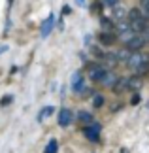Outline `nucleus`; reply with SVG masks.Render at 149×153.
Listing matches in <instances>:
<instances>
[{"mask_svg": "<svg viewBox=\"0 0 149 153\" xmlns=\"http://www.w3.org/2000/svg\"><path fill=\"white\" fill-rule=\"evenodd\" d=\"M106 74H108V68H104L102 64H98V62L87 64V78H89V79H93V81H102Z\"/></svg>", "mask_w": 149, "mask_h": 153, "instance_id": "nucleus-1", "label": "nucleus"}, {"mask_svg": "<svg viewBox=\"0 0 149 153\" xmlns=\"http://www.w3.org/2000/svg\"><path fill=\"white\" fill-rule=\"evenodd\" d=\"M83 132H85V138L89 142H93V144L100 142V123H96V121L89 123V125H85V131Z\"/></svg>", "mask_w": 149, "mask_h": 153, "instance_id": "nucleus-2", "label": "nucleus"}, {"mask_svg": "<svg viewBox=\"0 0 149 153\" xmlns=\"http://www.w3.org/2000/svg\"><path fill=\"white\" fill-rule=\"evenodd\" d=\"M147 61H149V59H147L142 51H132V53H130V57L127 59V66L132 68V70H136L140 64H144V62H147Z\"/></svg>", "mask_w": 149, "mask_h": 153, "instance_id": "nucleus-3", "label": "nucleus"}, {"mask_svg": "<svg viewBox=\"0 0 149 153\" xmlns=\"http://www.w3.org/2000/svg\"><path fill=\"white\" fill-rule=\"evenodd\" d=\"M72 121H74V111L72 110H68V108H61V110H59V125H61L62 128L70 127Z\"/></svg>", "mask_w": 149, "mask_h": 153, "instance_id": "nucleus-4", "label": "nucleus"}, {"mask_svg": "<svg viewBox=\"0 0 149 153\" xmlns=\"http://www.w3.org/2000/svg\"><path fill=\"white\" fill-rule=\"evenodd\" d=\"M96 40H98V44L102 45V48H111V45L117 42V36H115V32H104L102 30L96 36Z\"/></svg>", "mask_w": 149, "mask_h": 153, "instance_id": "nucleus-5", "label": "nucleus"}, {"mask_svg": "<svg viewBox=\"0 0 149 153\" xmlns=\"http://www.w3.org/2000/svg\"><path fill=\"white\" fill-rule=\"evenodd\" d=\"M53 25H55V13H49L45 17V21L42 23V27H40V34H42V38H47L51 34L53 30Z\"/></svg>", "mask_w": 149, "mask_h": 153, "instance_id": "nucleus-6", "label": "nucleus"}, {"mask_svg": "<svg viewBox=\"0 0 149 153\" xmlns=\"http://www.w3.org/2000/svg\"><path fill=\"white\" fill-rule=\"evenodd\" d=\"M144 45H145L144 38H142L140 34H136V36H132L127 44H125V48H127L128 51H142V48H144Z\"/></svg>", "mask_w": 149, "mask_h": 153, "instance_id": "nucleus-7", "label": "nucleus"}, {"mask_svg": "<svg viewBox=\"0 0 149 153\" xmlns=\"http://www.w3.org/2000/svg\"><path fill=\"white\" fill-rule=\"evenodd\" d=\"M70 85H72V91H76V93H81V89L85 87V81H83V76H81V72H76V74L72 76V81H70Z\"/></svg>", "mask_w": 149, "mask_h": 153, "instance_id": "nucleus-8", "label": "nucleus"}, {"mask_svg": "<svg viewBox=\"0 0 149 153\" xmlns=\"http://www.w3.org/2000/svg\"><path fill=\"white\" fill-rule=\"evenodd\" d=\"M100 28H102L104 32H115V21L110 19V17L100 15Z\"/></svg>", "mask_w": 149, "mask_h": 153, "instance_id": "nucleus-9", "label": "nucleus"}, {"mask_svg": "<svg viewBox=\"0 0 149 153\" xmlns=\"http://www.w3.org/2000/svg\"><path fill=\"white\" fill-rule=\"evenodd\" d=\"M142 87V76H132V78H127V91L136 93Z\"/></svg>", "mask_w": 149, "mask_h": 153, "instance_id": "nucleus-10", "label": "nucleus"}, {"mask_svg": "<svg viewBox=\"0 0 149 153\" xmlns=\"http://www.w3.org/2000/svg\"><path fill=\"white\" fill-rule=\"evenodd\" d=\"M142 19H144V13H142L138 8H132L130 11H127V21L128 23H138Z\"/></svg>", "mask_w": 149, "mask_h": 153, "instance_id": "nucleus-11", "label": "nucleus"}, {"mask_svg": "<svg viewBox=\"0 0 149 153\" xmlns=\"http://www.w3.org/2000/svg\"><path fill=\"white\" fill-rule=\"evenodd\" d=\"M111 17H113V21H123V19H127V10L121 8V6H113V10H111Z\"/></svg>", "mask_w": 149, "mask_h": 153, "instance_id": "nucleus-12", "label": "nucleus"}, {"mask_svg": "<svg viewBox=\"0 0 149 153\" xmlns=\"http://www.w3.org/2000/svg\"><path fill=\"white\" fill-rule=\"evenodd\" d=\"M102 61H104L102 66H104V68H108V66H117L119 59H117V53H106Z\"/></svg>", "mask_w": 149, "mask_h": 153, "instance_id": "nucleus-13", "label": "nucleus"}, {"mask_svg": "<svg viewBox=\"0 0 149 153\" xmlns=\"http://www.w3.org/2000/svg\"><path fill=\"white\" fill-rule=\"evenodd\" d=\"M111 89L115 91V93H123V91H127V78H125V76L117 78V79H115V83L111 85Z\"/></svg>", "mask_w": 149, "mask_h": 153, "instance_id": "nucleus-14", "label": "nucleus"}, {"mask_svg": "<svg viewBox=\"0 0 149 153\" xmlns=\"http://www.w3.org/2000/svg\"><path fill=\"white\" fill-rule=\"evenodd\" d=\"M55 114V106H45V108H42V111L38 114V121H44L47 117H51Z\"/></svg>", "mask_w": 149, "mask_h": 153, "instance_id": "nucleus-15", "label": "nucleus"}, {"mask_svg": "<svg viewBox=\"0 0 149 153\" xmlns=\"http://www.w3.org/2000/svg\"><path fill=\"white\" fill-rule=\"evenodd\" d=\"M77 119H79V123H85V125H89V123H93V114H89V111H79L77 114Z\"/></svg>", "mask_w": 149, "mask_h": 153, "instance_id": "nucleus-16", "label": "nucleus"}, {"mask_svg": "<svg viewBox=\"0 0 149 153\" xmlns=\"http://www.w3.org/2000/svg\"><path fill=\"white\" fill-rule=\"evenodd\" d=\"M115 79H117V76H115V74H111V72H108V74L104 76V79L100 81V83H102L104 87H111L113 83H115Z\"/></svg>", "mask_w": 149, "mask_h": 153, "instance_id": "nucleus-17", "label": "nucleus"}, {"mask_svg": "<svg viewBox=\"0 0 149 153\" xmlns=\"http://www.w3.org/2000/svg\"><path fill=\"white\" fill-rule=\"evenodd\" d=\"M44 153H59V142L57 140H49L47 146H45V149H44Z\"/></svg>", "mask_w": 149, "mask_h": 153, "instance_id": "nucleus-18", "label": "nucleus"}, {"mask_svg": "<svg viewBox=\"0 0 149 153\" xmlns=\"http://www.w3.org/2000/svg\"><path fill=\"white\" fill-rule=\"evenodd\" d=\"M89 49H91V53H93V55L96 57V59H100V61H102L104 55H106V51H104V49H100V48H96V45H91Z\"/></svg>", "mask_w": 149, "mask_h": 153, "instance_id": "nucleus-19", "label": "nucleus"}, {"mask_svg": "<svg viewBox=\"0 0 149 153\" xmlns=\"http://www.w3.org/2000/svg\"><path fill=\"white\" fill-rule=\"evenodd\" d=\"M93 106L94 108H102L104 106V97L102 95H94L93 97Z\"/></svg>", "mask_w": 149, "mask_h": 153, "instance_id": "nucleus-20", "label": "nucleus"}, {"mask_svg": "<svg viewBox=\"0 0 149 153\" xmlns=\"http://www.w3.org/2000/svg\"><path fill=\"white\" fill-rule=\"evenodd\" d=\"M11 102H13V97H11V95H6V97L0 98V106H2V108L8 106V104H11Z\"/></svg>", "mask_w": 149, "mask_h": 153, "instance_id": "nucleus-21", "label": "nucleus"}, {"mask_svg": "<svg viewBox=\"0 0 149 153\" xmlns=\"http://www.w3.org/2000/svg\"><path fill=\"white\" fill-rule=\"evenodd\" d=\"M104 6H110V8H113V6H117L119 4V0H102Z\"/></svg>", "mask_w": 149, "mask_h": 153, "instance_id": "nucleus-22", "label": "nucleus"}, {"mask_svg": "<svg viewBox=\"0 0 149 153\" xmlns=\"http://www.w3.org/2000/svg\"><path fill=\"white\" fill-rule=\"evenodd\" d=\"M138 102H140V95L136 93V95H134L132 98H130V104H138Z\"/></svg>", "mask_w": 149, "mask_h": 153, "instance_id": "nucleus-23", "label": "nucleus"}, {"mask_svg": "<svg viewBox=\"0 0 149 153\" xmlns=\"http://www.w3.org/2000/svg\"><path fill=\"white\" fill-rule=\"evenodd\" d=\"M142 13H144V19H145V21L149 23V8H147V10H144V11H142Z\"/></svg>", "mask_w": 149, "mask_h": 153, "instance_id": "nucleus-24", "label": "nucleus"}, {"mask_svg": "<svg viewBox=\"0 0 149 153\" xmlns=\"http://www.w3.org/2000/svg\"><path fill=\"white\" fill-rule=\"evenodd\" d=\"M140 2H142V8H144V10L149 8V0H140Z\"/></svg>", "mask_w": 149, "mask_h": 153, "instance_id": "nucleus-25", "label": "nucleus"}, {"mask_svg": "<svg viewBox=\"0 0 149 153\" xmlns=\"http://www.w3.org/2000/svg\"><path fill=\"white\" fill-rule=\"evenodd\" d=\"M8 51V45H0V55H2V53H6Z\"/></svg>", "mask_w": 149, "mask_h": 153, "instance_id": "nucleus-26", "label": "nucleus"}, {"mask_svg": "<svg viewBox=\"0 0 149 153\" xmlns=\"http://www.w3.org/2000/svg\"><path fill=\"white\" fill-rule=\"evenodd\" d=\"M77 6H81V8H85V0H76Z\"/></svg>", "mask_w": 149, "mask_h": 153, "instance_id": "nucleus-27", "label": "nucleus"}, {"mask_svg": "<svg viewBox=\"0 0 149 153\" xmlns=\"http://www.w3.org/2000/svg\"><path fill=\"white\" fill-rule=\"evenodd\" d=\"M121 153H128V151H127V149H125V148H123V149H121Z\"/></svg>", "mask_w": 149, "mask_h": 153, "instance_id": "nucleus-28", "label": "nucleus"}]
</instances>
